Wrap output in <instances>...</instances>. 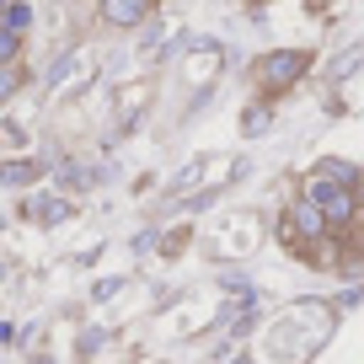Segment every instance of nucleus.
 <instances>
[{
  "label": "nucleus",
  "mask_w": 364,
  "mask_h": 364,
  "mask_svg": "<svg viewBox=\"0 0 364 364\" xmlns=\"http://www.w3.org/2000/svg\"><path fill=\"white\" fill-rule=\"evenodd\" d=\"M306 198L321 209V220H332V225H348L353 220V193L343 188V182H332V177H311Z\"/></svg>",
  "instance_id": "nucleus-1"
},
{
  "label": "nucleus",
  "mask_w": 364,
  "mask_h": 364,
  "mask_svg": "<svg viewBox=\"0 0 364 364\" xmlns=\"http://www.w3.org/2000/svg\"><path fill=\"white\" fill-rule=\"evenodd\" d=\"M306 65H311V54H300V48H284V54H268V59H262V70H257V75H262V86H289V80H300V75H306Z\"/></svg>",
  "instance_id": "nucleus-2"
},
{
  "label": "nucleus",
  "mask_w": 364,
  "mask_h": 364,
  "mask_svg": "<svg viewBox=\"0 0 364 364\" xmlns=\"http://www.w3.org/2000/svg\"><path fill=\"white\" fill-rule=\"evenodd\" d=\"M215 75H220V48L215 43H193V54H188V80H193V86H209Z\"/></svg>",
  "instance_id": "nucleus-3"
},
{
  "label": "nucleus",
  "mask_w": 364,
  "mask_h": 364,
  "mask_svg": "<svg viewBox=\"0 0 364 364\" xmlns=\"http://www.w3.org/2000/svg\"><path fill=\"white\" fill-rule=\"evenodd\" d=\"M102 16L113 27H139L150 16V0H102Z\"/></svg>",
  "instance_id": "nucleus-4"
},
{
  "label": "nucleus",
  "mask_w": 364,
  "mask_h": 364,
  "mask_svg": "<svg viewBox=\"0 0 364 364\" xmlns=\"http://www.w3.org/2000/svg\"><path fill=\"white\" fill-rule=\"evenodd\" d=\"M289 230H300V236H321V230H327V220H321V209L311 204V198H300V204H295V220H289Z\"/></svg>",
  "instance_id": "nucleus-5"
},
{
  "label": "nucleus",
  "mask_w": 364,
  "mask_h": 364,
  "mask_svg": "<svg viewBox=\"0 0 364 364\" xmlns=\"http://www.w3.org/2000/svg\"><path fill=\"white\" fill-rule=\"evenodd\" d=\"M0 27L22 38L27 27H33V6H27V0H6V6H0Z\"/></svg>",
  "instance_id": "nucleus-6"
},
{
  "label": "nucleus",
  "mask_w": 364,
  "mask_h": 364,
  "mask_svg": "<svg viewBox=\"0 0 364 364\" xmlns=\"http://www.w3.org/2000/svg\"><path fill=\"white\" fill-rule=\"evenodd\" d=\"M0 182H11V188L38 182V161H0Z\"/></svg>",
  "instance_id": "nucleus-7"
},
{
  "label": "nucleus",
  "mask_w": 364,
  "mask_h": 364,
  "mask_svg": "<svg viewBox=\"0 0 364 364\" xmlns=\"http://www.w3.org/2000/svg\"><path fill=\"white\" fill-rule=\"evenodd\" d=\"M316 177H332V182H343V188H353V182H359V171H353L348 161H321Z\"/></svg>",
  "instance_id": "nucleus-8"
},
{
  "label": "nucleus",
  "mask_w": 364,
  "mask_h": 364,
  "mask_svg": "<svg viewBox=\"0 0 364 364\" xmlns=\"http://www.w3.org/2000/svg\"><path fill=\"white\" fill-rule=\"evenodd\" d=\"M241 129H247V134H257V129H268V107H252V113L241 118Z\"/></svg>",
  "instance_id": "nucleus-9"
},
{
  "label": "nucleus",
  "mask_w": 364,
  "mask_h": 364,
  "mask_svg": "<svg viewBox=\"0 0 364 364\" xmlns=\"http://www.w3.org/2000/svg\"><path fill=\"white\" fill-rule=\"evenodd\" d=\"M11 59H16V33L0 27V65H11Z\"/></svg>",
  "instance_id": "nucleus-10"
},
{
  "label": "nucleus",
  "mask_w": 364,
  "mask_h": 364,
  "mask_svg": "<svg viewBox=\"0 0 364 364\" xmlns=\"http://www.w3.org/2000/svg\"><path fill=\"white\" fill-rule=\"evenodd\" d=\"M11 86H16V70H11V65H0V97H11Z\"/></svg>",
  "instance_id": "nucleus-11"
},
{
  "label": "nucleus",
  "mask_w": 364,
  "mask_h": 364,
  "mask_svg": "<svg viewBox=\"0 0 364 364\" xmlns=\"http://www.w3.org/2000/svg\"><path fill=\"white\" fill-rule=\"evenodd\" d=\"M38 220H65V204H38Z\"/></svg>",
  "instance_id": "nucleus-12"
},
{
  "label": "nucleus",
  "mask_w": 364,
  "mask_h": 364,
  "mask_svg": "<svg viewBox=\"0 0 364 364\" xmlns=\"http://www.w3.org/2000/svg\"><path fill=\"white\" fill-rule=\"evenodd\" d=\"M0 6H6V0H0Z\"/></svg>",
  "instance_id": "nucleus-13"
}]
</instances>
